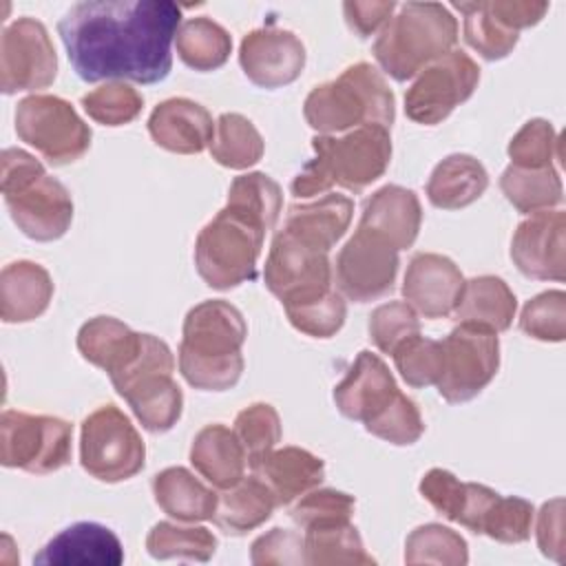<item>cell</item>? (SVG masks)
<instances>
[{
	"label": "cell",
	"instance_id": "obj_34",
	"mask_svg": "<svg viewBox=\"0 0 566 566\" xmlns=\"http://www.w3.org/2000/svg\"><path fill=\"white\" fill-rule=\"evenodd\" d=\"M500 188L509 203L524 214L551 210L564 199L562 179L555 168L509 166L500 177Z\"/></svg>",
	"mask_w": 566,
	"mask_h": 566
},
{
	"label": "cell",
	"instance_id": "obj_8",
	"mask_svg": "<svg viewBox=\"0 0 566 566\" xmlns=\"http://www.w3.org/2000/svg\"><path fill=\"white\" fill-rule=\"evenodd\" d=\"M146 447L133 422L115 405L84 418L80 431L82 469L102 482H122L144 469Z\"/></svg>",
	"mask_w": 566,
	"mask_h": 566
},
{
	"label": "cell",
	"instance_id": "obj_31",
	"mask_svg": "<svg viewBox=\"0 0 566 566\" xmlns=\"http://www.w3.org/2000/svg\"><path fill=\"white\" fill-rule=\"evenodd\" d=\"M486 186L489 175L484 166L473 155L453 153L433 168L427 181V199L436 208L460 210L478 201Z\"/></svg>",
	"mask_w": 566,
	"mask_h": 566
},
{
	"label": "cell",
	"instance_id": "obj_11",
	"mask_svg": "<svg viewBox=\"0 0 566 566\" xmlns=\"http://www.w3.org/2000/svg\"><path fill=\"white\" fill-rule=\"evenodd\" d=\"M442 343V374L436 382L447 402L475 398L497 374V332L478 323H458Z\"/></svg>",
	"mask_w": 566,
	"mask_h": 566
},
{
	"label": "cell",
	"instance_id": "obj_27",
	"mask_svg": "<svg viewBox=\"0 0 566 566\" xmlns=\"http://www.w3.org/2000/svg\"><path fill=\"white\" fill-rule=\"evenodd\" d=\"M190 462L212 486L230 489L243 478L248 458L232 429L208 424L192 440Z\"/></svg>",
	"mask_w": 566,
	"mask_h": 566
},
{
	"label": "cell",
	"instance_id": "obj_52",
	"mask_svg": "<svg viewBox=\"0 0 566 566\" xmlns=\"http://www.w3.org/2000/svg\"><path fill=\"white\" fill-rule=\"evenodd\" d=\"M420 495L447 520L458 522V515L464 504L467 495V482H460L451 471L447 469H431L424 473V478L418 484Z\"/></svg>",
	"mask_w": 566,
	"mask_h": 566
},
{
	"label": "cell",
	"instance_id": "obj_29",
	"mask_svg": "<svg viewBox=\"0 0 566 566\" xmlns=\"http://www.w3.org/2000/svg\"><path fill=\"white\" fill-rule=\"evenodd\" d=\"M354 214V203L345 195L327 192L312 203L290 206L283 228L307 243L329 252L345 234Z\"/></svg>",
	"mask_w": 566,
	"mask_h": 566
},
{
	"label": "cell",
	"instance_id": "obj_18",
	"mask_svg": "<svg viewBox=\"0 0 566 566\" xmlns=\"http://www.w3.org/2000/svg\"><path fill=\"white\" fill-rule=\"evenodd\" d=\"M462 287L464 276L449 256L418 252L407 265L402 296L424 318H447L453 314Z\"/></svg>",
	"mask_w": 566,
	"mask_h": 566
},
{
	"label": "cell",
	"instance_id": "obj_9",
	"mask_svg": "<svg viewBox=\"0 0 566 566\" xmlns=\"http://www.w3.org/2000/svg\"><path fill=\"white\" fill-rule=\"evenodd\" d=\"M15 133L53 166L77 161L91 146L88 124L57 95H29L20 99Z\"/></svg>",
	"mask_w": 566,
	"mask_h": 566
},
{
	"label": "cell",
	"instance_id": "obj_24",
	"mask_svg": "<svg viewBox=\"0 0 566 566\" xmlns=\"http://www.w3.org/2000/svg\"><path fill=\"white\" fill-rule=\"evenodd\" d=\"M135 418L150 433L172 429L184 409V394L172 380V369H153L135 378L122 394Z\"/></svg>",
	"mask_w": 566,
	"mask_h": 566
},
{
	"label": "cell",
	"instance_id": "obj_15",
	"mask_svg": "<svg viewBox=\"0 0 566 566\" xmlns=\"http://www.w3.org/2000/svg\"><path fill=\"white\" fill-rule=\"evenodd\" d=\"M57 55L46 27L35 18H18L7 24L0 42V86L4 95L38 91L53 84Z\"/></svg>",
	"mask_w": 566,
	"mask_h": 566
},
{
	"label": "cell",
	"instance_id": "obj_48",
	"mask_svg": "<svg viewBox=\"0 0 566 566\" xmlns=\"http://www.w3.org/2000/svg\"><path fill=\"white\" fill-rule=\"evenodd\" d=\"M520 327L535 340L559 343L566 336V294L548 290L533 296L520 316Z\"/></svg>",
	"mask_w": 566,
	"mask_h": 566
},
{
	"label": "cell",
	"instance_id": "obj_53",
	"mask_svg": "<svg viewBox=\"0 0 566 566\" xmlns=\"http://www.w3.org/2000/svg\"><path fill=\"white\" fill-rule=\"evenodd\" d=\"M537 546L544 557L564 562V500L546 502L537 513Z\"/></svg>",
	"mask_w": 566,
	"mask_h": 566
},
{
	"label": "cell",
	"instance_id": "obj_2",
	"mask_svg": "<svg viewBox=\"0 0 566 566\" xmlns=\"http://www.w3.org/2000/svg\"><path fill=\"white\" fill-rule=\"evenodd\" d=\"M248 336L243 314L223 298L195 305L184 318L179 371L203 391H226L243 374L241 347Z\"/></svg>",
	"mask_w": 566,
	"mask_h": 566
},
{
	"label": "cell",
	"instance_id": "obj_40",
	"mask_svg": "<svg viewBox=\"0 0 566 566\" xmlns=\"http://www.w3.org/2000/svg\"><path fill=\"white\" fill-rule=\"evenodd\" d=\"M453 7L464 15L467 44L475 49L484 60H502L515 49L520 35L491 18L482 2H455Z\"/></svg>",
	"mask_w": 566,
	"mask_h": 566
},
{
	"label": "cell",
	"instance_id": "obj_30",
	"mask_svg": "<svg viewBox=\"0 0 566 566\" xmlns=\"http://www.w3.org/2000/svg\"><path fill=\"white\" fill-rule=\"evenodd\" d=\"M276 497L259 475H243L217 497L212 522L228 535H245L270 520Z\"/></svg>",
	"mask_w": 566,
	"mask_h": 566
},
{
	"label": "cell",
	"instance_id": "obj_3",
	"mask_svg": "<svg viewBox=\"0 0 566 566\" xmlns=\"http://www.w3.org/2000/svg\"><path fill=\"white\" fill-rule=\"evenodd\" d=\"M314 157L292 179L294 197L327 195L332 186L363 192L389 166V128L378 124L358 126L345 135H316Z\"/></svg>",
	"mask_w": 566,
	"mask_h": 566
},
{
	"label": "cell",
	"instance_id": "obj_51",
	"mask_svg": "<svg viewBox=\"0 0 566 566\" xmlns=\"http://www.w3.org/2000/svg\"><path fill=\"white\" fill-rule=\"evenodd\" d=\"M250 562L256 566L305 564L303 537L290 528H272L270 533H265L252 542Z\"/></svg>",
	"mask_w": 566,
	"mask_h": 566
},
{
	"label": "cell",
	"instance_id": "obj_42",
	"mask_svg": "<svg viewBox=\"0 0 566 566\" xmlns=\"http://www.w3.org/2000/svg\"><path fill=\"white\" fill-rule=\"evenodd\" d=\"M396 369L409 387L436 385L442 374V343L422 336L420 332L402 340L394 352Z\"/></svg>",
	"mask_w": 566,
	"mask_h": 566
},
{
	"label": "cell",
	"instance_id": "obj_41",
	"mask_svg": "<svg viewBox=\"0 0 566 566\" xmlns=\"http://www.w3.org/2000/svg\"><path fill=\"white\" fill-rule=\"evenodd\" d=\"M245 451L250 469H254L281 440V418L268 402H254L239 411L232 429Z\"/></svg>",
	"mask_w": 566,
	"mask_h": 566
},
{
	"label": "cell",
	"instance_id": "obj_33",
	"mask_svg": "<svg viewBox=\"0 0 566 566\" xmlns=\"http://www.w3.org/2000/svg\"><path fill=\"white\" fill-rule=\"evenodd\" d=\"M175 46L186 66L206 73L228 62L232 51V38L219 22L199 15L186 20L179 27Z\"/></svg>",
	"mask_w": 566,
	"mask_h": 566
},
{
	"label": "cell",
	"instance_id": "obj_32",
	"mask_svg": "<svg viewBox=\"0 0 566 566\" xmlns=\"http://www.w3.org/2000/svg\"><path fill=\"white\" fill-rule=\"evenodd\" d=\"M517 301L500 276H475L464 281L453 316L460 323H478L493 332H504L515 318Z\"/></svg>",
	"mask_w": 566,
	"mask_h": 566
},
{
	"label": "cell",
	"instance_id": "obj_35",
	"mask_svg": "<svg viewBox=\"0 0 566 566\" xmlns=\"http://www.w3.org/2000/svg\"><path fill=\"white\" fill-rule=\"evenodd\" d=\"M305 564H374L376 559L365 551L363 537L352 522H332L305 528Z\"/></svg>",
	"mask_w": 566,
	"mask_h": 566
},
{
	"label": "cell",
	"instance_id": "obj_22",
	"mask_svg": "<svg viewBox=\"0 0 566 566\" xmlns=\"http://www.w3.org/2000/svg\"><path fill=\"white\" fill-rule=\"evenodd\" d=\"M422 223V208L413 190L389 184L376 190L363 206L358 228L371 230L396 250L413 245Z\"/></svg>",
	"mask_w": 566,
	"mask_h": 566
},
{
	"label": "cell",
	"instance_id": "obj_26",
	"mask_svg": "<svg viewBox=\"0 0 566 566\" xmlns=\"http://www.w3.org/2000/svg\"><path fill=\"white\" fill-rule=\"evenodd\" d=\"M144 334L113 316H95L77 332V349L84 360L104 369L111 376L126 369L142 352Z\"/></svg>",
	"mask_w": 566,
	"mask_h": 566
},
{
	"label": "cell",
	"instance_id": "obj_28",
	"mask_svg": "<svg viewBox=\"0 0 566 566\" xmlns=\"http://www.w3.org/2000/svg\"><path fill=\"white\" fill-rule=\"evenodd\" d=\"M153 495L166 515L186 524L212 520L219 497L184 467H168L159 471L153 478Z\"/></svg>",
	"mask_w": 566,
	"mask_h": 566
},
{
	"label": "cell",
	"instance_id": "obj_17",
	"mask_svg": "<svg viewBox=\"0 0 566 566\" xmlns=\"http://www.w3.org/2000/svg\"><path fill=\"white\" fill-rule=\"evenodd\" d=\"M239 64L252 84L279 88L292 84L303 73L305 46L292 31L276 27L256 29L241 40Z\"/></svg>",
	"mask_w": 566,
	"mask_h": 566
},
{
	"label": "cell",
	"instance_id": "obj_13",
	"mask_svg": "<svg viewBox=\"0 0 566 566\" xmlns=\"http://www.w3.org/2000/svg\"><path fill=\"white\" fill-rule=\"evenodd\" d=\"M478 82L480 66L464 51L453 49L420 71L405 93V113L418 124L433 126L467 102Z\"/></svg>",
	"mask_w": 566,
	"mask_h": 566
},
{
	"label": "cell",
	"instance_id": "obj_12",
	"mask_svg": "<svg viewBox=\"0 0 566 566\" xmlns=\"http://www.w3.org/2000/svg\"><path fill=\"white\" fill-rule=\"evenodd\" d=\"M329 252L307 243L290 230H279L272 239L263 281L283 307L325 296L332 287Z\"/></svg>",
	"mask_w": 566,
	"mask_h": 566
},
{
	"label": "cell",
	"instance_id": "obj_6",
	"mask_svg": "<svg viewBox=\"0 0 566 566\" xmlns=\"http://www.w3.org/2000/svg\"><path fill=\"white\" fill-rule=\"evenodd\" d=\"M458 20L440 2H407L374 42V57L396 82L411 80L453 51Z\"/></svg>",
	"mask_w": 566,
	"mask_h": 566
},
{
	"label": "cell",
	"instance_id": "obj_55",
	"mask_svg": "<svg viewBox=\"0 0 566 566\" xmlns=\"http://www.w3.org/2000/svg\"><path fill=\"white\" fill-rule=\"evenodd\" d=\"M396 9V2H358V0H349L343 4L345 11V20L349 24V29L354 33H358V38H369L374 35L378 29L382 31V27L391 20V13Z\"/></svg>",
	"mask_w": 566,
	"mask_h": 566
},
{
	"label": "cell",
	"instance_id": "obj_56",
	"mask_svg": "<svg viewBox=\"0 0 566 566\" xmlns=\"http://www.w3.org/2000/svg\"><path fill=\"white\" fill-rule=\"evenodd\" d=\"M500 493H495L493 489L478 484V482H467V495H464V504L462 511L458 515V524H462L464 528H469L471 533L480 535L482 531V522L486 511L491 509V504L497 500Z\"/></svg>",
	"mask_w": 566,
	"mask_h": 566
},
{
	"label": "cell",
	"instance_id": "obj_21",
	"mask_svg": "<svg viewBox=\"0 0 566 566\" xmlns=\"http://www.w3.org/2000/svg\"><path fill=\"white\" fill-rule=\"evenodd\" d=\"M148 133L157 146L170 153L195 155L210 148L214 122L201 104L188 97H170L153 108Z\"/></svg>",
	"mask_w": 566,
	"mask_h": 566
},
{
	"label": "cell",
	"instance_id": "obj_5",
	"mask_svg": "<svg viewBox=\"0 0 566 566\" xmlns=\"http://www.w3.org/2000/svg\"><path fill=\"white\" fill-rule=\"evenodd\" d=\"M303 115L318 135H336L367 124L389 128L396 117V99L376 66L356 62L336 80L312 88Z\"/></svg>",
	"mask_w": 566,
	"mask_h": 566
},
{
	"label": "cell",
	"instance_id": "obj_19",
	"mask_svg": "<svg viewBox=\"0 0 566 566\" xmlns=\"http://www.w3.org/2000/svg\"><path fill=\"white\" fill-rule=\"evenodd\" d=\"M398 385L378 354L363 349L347 376L334 387L338 411L356 422H367L398 394Z\"/></svg>",
	"mask_w": 566,
	"mask_h": 566
},
{
	"label": "cell",
	"instance_id": "obj_4",
	"mask_svg": "<svg viewBox=\"0 0 566 566\" xmlns=\"http://www.w3.org/2000/svg\"><path fill=\"white\" fill-rule=\"evenodd\" d=\"M0 188L18 230L33 241L64 237L73 221V199L62 181L22 148L2 150Z\"/></svg>",
	"mask_w": 566,
	"mask_h": 566
},
{
	"label": "cell",
	"instance_id": "obj_46",
	"mask_svg": "<svg viewBox=\"0 0 566 566\" xmlns=\"http://www.w3.org/2000/svg\"><path fill=\"white\" fill-rule=\"evenodd\" d=\"M533 517L535 509L528 500L517 495H497V500L484 515L480 535H486L502 544H522L531 537Z\"/></svg>",
	"mask_w": 566,
	"mask_h": 566
},
{
	"label": "cell",
	"instance_id": "obj_10",
	"mask_svg": "<svg viewBox=\"0 0 566 566\" xmlns=\"http://www.w3.org/2000/svg\"><path fill=\"white\" fill-rule=\"evenodd\" d=\"M73 427L55 416L7 409L0 418V462L29 473H53L71 462Z\"/></svg>",
	"mask_w": 566,
	"mask_h": 566
},
{
	"label": "cell",
	"instance_id": "obj_45",
	"mask_svg": "<svg viewBox=\"0 0 566 566\" xmlns=\"http://www.w3.org/2000/svg\"><path fill=\"white\" fill-rule=\"evenodd\" d=\"M365 429L385 442L405 447L413 444L424 433V422L416 402L398 391L389 405L365 422Z\"/></svg>",
	"mask_w": 566,
	"mask_h": 566
},
{
	"label": "cell",
	"instance_id": "obj_16",
	"mask_svg": "<svg viewBox=\"0 0 566 566\" xmlns=\"http://www.w3.org/2000/svg\"><path fill=\"white\" fill-rule=\"evenodd\" d=\"M511 259L528 279L562 283L566 279V214L544 210L522 221L511 241Z\"/></svg>",
	"mask_w": 566,
	"mask_h": 566
},
{
	"label": "cell",
	"instance_id": "obj_20",
	"mask_svg": "<svg viewBox=\"0 0 566 566\" xmlns=\"http://www.w3.org/2000/svg\"><path fill=\"white\" fill-rule=\"evenodd\" d=\"M124 548L119 537L104 524L75 522L51 537L33 557L40 566H119Z\"/></svg>",
	"mask_w": 566,
	"mask_h": 566
},
{
	"label": "cell",
	"instance_id": "obj_47",
	"mask_svg": "<svg viewBox=\"0 0 566 566\" xmlns=\"http://www.w3.org/2000/svg\"><path fill=\"white\" fill-rule=\"evenodd\" d=\"M285 314L298 332L314 338H329L343 327L347 307L343 294L338 290H329L321 298L285 307Z\"/></svg>",
	"mask_w": 566,
	"mask_h": 566
},
{
	"label": "cell",
	"instance_id": "obj_38",
	"mask_svg": "<svg viewBox=\"0 0 566 566\" xmlns=\"http://www.w3.org/2000/svg\"><path fill=\"white\" fill-rule=\"evenodd\" d=\"M405 562L464 566L469 562L467 539L449 526L422 524L413 528L405 542Z\"/></svg>",
	"mask_w": 566,
	"mask_h": 566
},
{
	"label": "cell",
	"instance_id": "obj_7",
	"mask_svg": "<svg viewBox=\"0 0 566 566\" xmlns=\"http://www.w3.org/2000/svg\"><path fill=\"white\" fill-rule=\"evenodd\" d=\"M268 228L254 217L223 206L195 241L199 276L214 290H230L256 276Z\"/></svg>",
	"mask_w": 566,
	"mask_h": 566
},
{
	"label": "cell",
	"instance_id": "obj_43",
	"mask_svg": "<svg viewBox=\"0 0 566 566\" xmlns=\"http://www.w3.org/2000/svg\"><path fill=\"white\" fill-rule=\"evenodd\" d=\"M82 106L86 115L104 126H124L133 122L144 106V97L137 88L124 82H106L82 95Z\"/></svg>",
	"mask_w": 566,
	"mask_h": 566
},
{
	"label": "cell",
	"instance_id": "obj_49",
	"mask_svg": "<svg viewBox=\"0 0 566 566\" xmlns=\"http://www.w3.org/2000/svg\"><path fill=\"white\" fill-rule=\"evenodd\" d=\"M418 332V314L407 301H389L369 314V338L382 354H391L402 340Z\"/></svg>",
	"mask_w": 566,
	"mask_h": 566
},
{
	"label": "cell",
	"instance_id": "obj_54",
	"mask_svg": "<svg viewBox=\"0 0 566 566\" xmlns=\"http://www.w3.org/2000/svg\"><path fill=\"white\" fill-rule=\"evenodd\" d=\"M482 4L491 18H495L504 29L515 33H520V29L537 24L548 11V2L533 0H489Z\"/></svg>",
	"mask_w": 566,
	"mask_h": 566
},
{
	"label": "cell",
	"instance_id": "obj_44",
	"mask_svg": "<svg viewBox=\"0 0 566 566\" xmlns=\"http://www.w3.org/2000/svg\"><path fill=\"white\" fill-rule=\"evenodd\" d=\"M511 166L517 168H555L559 153V137L551 122L528 119L509 142Z\"/></svg>",
	"mask_w": 566,
	"mask_h": 566
},
{
	"label": "cell",
	"instance_id": "obj_39",
	"mask_svg": "<svg viewBox=\"0 0 566 566\" xmlns=\"http://www.w3.org/2000/svg\"><path fill=\"white\" fill-rule=\"evenodd\" d=\"M281 186L265 172H245L234 177L226 201V206L254 217L268 230L274 228L281 212Z\"/></svg>",
	"mask_w": 566,
	"mask_h": 566
},
{
	"label": "cell",
	"instance_id": "obj_36",
	"mask_svg": "<svg viewBox=\"0 0 566 566\" xmlns=\"http://www.w3.org/2000/svg\"><path fill=\"white\" fill-rule=\"evenodd\" d=\"M263 137L248 117L239 113H223L217 119L210 144V155L217 164L243 170L263 157Z\"/></svg>",
	"mask_w": 566,
	"mask_h": 566
},
{
	"label": "cell",
	"instance_id": "obj_1",
	"mask_svg": "<svg viewBox=\"0 0 566 566\" xmlns=\"http://www.w3.org/2000/svg\"><path fill=\"white\" fill-rule=\"evenodd\" d=\"M179 27L170 0H88L60 18L57 33L80 80L155 84L172 69Z\"/></svg>",
	"mask_w": 566,
	"mask_h": 566
},
{
	"label": "cell",
	"instance_id": "obj_14",
	"mask_svg": "<svg viewBox=\"0 0 566 566\" xmlns=\"http://www.w3.org/2000/svg\"><path fill=\"white\" fill-rule=\"evenodd\" d=\"M398 265V250L391 243L371 230L356 228L336 256L334 283L345 298L367 303L391 292Z\"/></svg>",
	"mask_w": 566,
	"mask_h": 566
},
{
	"label": "cell",
	"instance_id": "obj_25",
	"mask_svg": "<svg viewBox=\"0 0 566 566\" xmlns=\"http://www.w3.org/2000/svg\"><path fill=\"white\" fill-rule=\"evenodd\" d=\"M53 298L51 274L33 261H13L0 274V316L4 323H27L46 312Z\"/></svg>",
	"mask_w": 566,
	"mask_h": 566
},
{
	"label": "cell",
	"instance_id": "obj_23",
	"mask_svg": "<svg viewBox=\"0 0 566 566\" xmlns=\"http://www.w3.org/2000/svg\"><path fill=\"white\" fill-rule=\"evenodd\" d=\"M252 471L270 486L276 506H287L323 482L325 462L307 449L283 447L272 449Z\"/></svg>",
	"mask_w": 566,
	"mask_h": 566
},
{
	"label": "cell",
	"instance_id": "obj_37",
	"mask_svg": "<svg viewBox=\"0 0 566 566\" xmlns=\"http://www.w3.org/2000/svg\"><path fill=\"white\" fill-rule=\"evenodd\" d=\"M146 551L155 559L208 562L217 551V537L206 526L157 522L146 537Z\"/></svg>",
	"mask_w": 566,
	"mask_h": 566
},
{
	"label": "cell",
	"instance_id": "obj_50",
	"mask_svg": "<svg viewBox=\"0 0 566 566\" xmlns=\"http://www.w3.org/2000/svg\"><path fill=\"white\" fill-rule=\"evenodd\" d=\"M356 502L349 493L336 489H312L296 500L290 511V517L301 526H318L332 522H349L354 515Z\"/></svg>",
	"mask_w": 566,
	"mask_h": 566
}]
</instances>
